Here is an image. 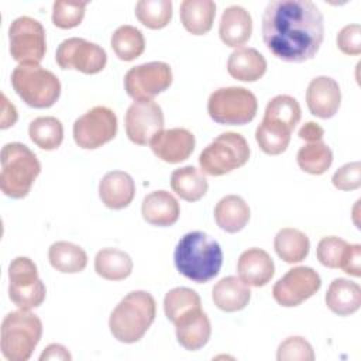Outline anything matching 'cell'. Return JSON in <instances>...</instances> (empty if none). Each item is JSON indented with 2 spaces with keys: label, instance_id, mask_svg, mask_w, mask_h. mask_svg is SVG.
<instances>
[{
  "label": "cell",
  "instance_id": "1",
  "mask_svg": "<svg viewBox=\"0 0 361 361\" xmlns=\"http://www.w3.org/2000/svg\"><path fill=\"white\" fill-rule=\"evenodd\" d=\"M267 48L283 62H306L317 54L324 38V20L310 0H272L261 25Z\"/></svg>",
  "mask_w": 361,
  "mask_h": 361
},
{
  "label": "cell",
  "instance_id": "2",
  "mask_svg": "<svg viewBox=\"0 0 361 361\" xmlns=\"http://www.w3.org/2000/svg\"><path fill=\"white\" fill-rule=\"evenodd\" d=\"M176 269L196 283H206L220 272L223 251L220 244L203 231H190L180 237L175 247Z\"/></svg>",
  "mask_w": 361,
  "mask_h": 361
},
{
  "label": "cell",
  "instance_id": "3",
  "mask_svg": "<svg viewBox=\"0 0 361 361\" xmlns=\"http://www.w3.org/2000/svg\"><path fill=\"white\" fill-rule=\"evenodd\" d=\"M157 303L145 290L127 293L113 309L109 317V329L116 340L126 344L140 341L155 320Z\"/></svg>",
  "mask_w": 361,
  "mask_h": 361
},
{
  "label": "cell",
  "instance_id": "4",
  "mask_svg": "<svg viewBox=\"0 0 361 361\" xmlns=\"http://www.w3.org/2000/svg\"><path fill=\"white\" fill-rule=\"evenodd\" d=\"M0 162L1 192L11 199L25 197L41 172L37 155L25 144L8 142L1 148Z\"/></svg>",
  "mask_w": 361,
  "mask_h": 361
},
{
  "label": "cell",
  "instance_id": "5",
  "mask_svg": "<svg viewBox=\"0 0 361 361\" xmlns=\"http://www.w3.org/2000/svg\"><path fill=\"white\" fill-rule=\"evenodd\" d=\"M42 336L41 319L30 310H16L4 316L0 329L1 354L8 361H27Z\"/></svg>",
  "mask_w": 361,
  "mask_h": 361
},
{
  "label": "cell",
  "instance_id": "6",
  "mask_svg": "<svg viewBox=\"0 0 361 361\" xmlns=\"http://www.w3.org/2000/svg\"><path fill=\"white\" fill-rule=\"evenodd\" d=\"M11 85L20 99L34 109H48L61 96L58 76L39 63H18L11 73Z\"/></svg>",
  "mask_w": 361,
  "mask_h": 361
},
{
  "label": "cell",
  "instance_id": "7",
  "mask_svg": "<svg viewBox=\"0 0 361 361\" xmlns=\"http://www.w3.org/2000/svg\"><path fill=\"white\" fill-rule=\"evenodd\" d=\"M250 159L247 140L233 131L217 135L199 155V165L203 173L221 176L245 165Z\"/></svg>",
  "mask_w": 361,
  "mask_h": 361
},
{
  "label": "cell",
  "instance_id": "8",
  "mask_svg": "<svg viewBox=\"0 0 361 361\" xmlns=\"http://www.w3.org/2000/svg\"><path fill=\"white\" fill-rule=\"evenodd\" d=\"M257 110L255 94L240 86L220 87L207 100L210 118L223 126H244L254 120Z\"/></svg>",
  "mask_w": 361,
  "mask_h": 361
},
{
  "label": "cell",
  "instance_id": "9",
  "mask_svg": "<svg viewBox=\"0 0 361 361\" xmlns=\"http://www.w3.org/2000/svg\"><path fill=\"white\" fill-rule=\"evenodd\" d=\"M10 54L18 63H39L47 52L42 24L28 16L17 17L8 27Z\"/></svg>",
  "mask_w": 361,
  "mask_h": 361
},
{
  "label": "cell",
  "instance_id": "10",
  "mask_svg": "<svg viewBox=\"0 0 361 361\" xmlns=\"http://www.w3.org/2000/svg\"><path fill=\"white\" fill-rule=\"evenodd\" d=\"M172 69L166 62L154 61L133 66L124 76V89L135 102H149L172 85Z\"/></svg>",
  "mask_w": 361,
  "mask_h": 361
},
{
  "label": "cell",
  "instance_id": "11",
  "mask_svg": "<svg viewBox=\"0 0 361 361\" xmlns=\"http://www.w3.org/2000/svg\"><path fill=\"white\" fill-rule=\"evenodd\" d=\"M117 134V116L106 106H94L73 123V140L83 149H96Z\"/></svg>",
  "mask_w": 361,
  "mask_h": 361
},
{
  "label": "cell",
  "instance_id": "12",
  "mask_svg": "<svg viewBox=\"0 0 361 361\" xmlns=\"http://www.w3.org/2000/svg\"><path fill=\"white\" fill-rule=\"evenodd\" d=\"M55 61L62 69H76L86 75H94L104 69L107 54L94 42L72 37L58 45Z\"/></svg>",
  "mask_w": 361,
  "mask_h": 361
},
{
  "label": "cell",
  "instance_id": "13",
  "mask_svg": "<svg viewBox=\"0 0 361 361\" xmlns=\"http://www.w3.org/2000/svg\"><path fill=\"white\" fill-rule=\"evenodd\" d=\"M320 286V275L313 268L295 267L275 282L272 296L278 305L295 307L316 295Z\"/></svg>",
  "mask_w": 361,
  "mask_h": 361
},
{
  "label": "cell",
  "instance_id": "14",
  "mask_svg": "<svg viewBox=\"0 0 361 361\" xmlns=\"http://www.w3.org/2000/svg\"><path fill=\"white\" fill-rule=\"evenodd\" d=\"M126 134L137 145H147L164 130V113L158 103L134 102L126 111Z\"/></svg>",
  "mask_w": 361,
  "mask_h": 361
},
{
  "label": "cell",
  "instance_id": "15",
  "mask_svg": "<svg viewBox=\"0 0 361 361\" xmlns=\"http://www.w3.org/2000/svg\"><path fill=\"white\" fill-rule=\"evenodd\" d=\"M195 135L182 127L159 131L149 142L155 157L168 164H179L190 157L195 149Z\"/></svg>",
  "mask_w": 361,
  "mask_h": 361
},
{
  "label": "cell",
  "instance_id": "16",
  "mask_svg": "<svg viewBox=\"0 0 361 361\" xmlns=\"http://www.w3.org/2000/svg\"><path fill=\"white\" fill-rule=\"evenodd\" d=\"M341 103L338 83L329 76H316L306 89V104L309 111L319 118L333 117Z\"/></svg>",
  "mask_w": 361,
  "mask_h": 361
},
{
  "label": "cell",
  "instance_id": "17",
  "mask_svg": "<svg viewBox=\"0 0 361 361\" xmlns=\"http://www.w3.org/2000/svg\"><path fill=\"white\" fill-rule=\"evenodd\" d=\"M237 272L244 283L259 288L272 279L275 265L267 251L254 247L241 252L237 262Z\"/></svg>",
  "mask_w": 361,
  "mask_h": 361
},
{
  "label": "cell",
  "instance_id": "18",
  "mask_svg": "<svg viewBox=\"0 0 361 361\" xmlns=\"http://www.w3.org/2000/svg\"><path fill=\"white\" fill-rule=\"evenodd\" d=\"M99 196L106 207L124 209L135 196L134 179L124 171H110L99 182Z\"/></svg>",
  "mask_w": 361,
  "mask_h": 361
},
{
  "label": "cell",
  "instance_id": "19",
  "mask_svg": "<svg viewBox=\"0 0 361 361\" xmlns=\"http://www.w3.org/2000/svg\"><path fill=\"white\" fill-rule=\"evenodd\" d=\"M175 324L178 343L188 351H197L204 347L212 334V326L202 307L182 316Z\"/></svg>",
  "mask_w": 361,
  "mask_h": 361
},
{
  "label": "cell",
  "instance_id": "20",
  "mask_svg": "<svg viewBox=\"0 0 361 361\" xmlns=\"http://www.w3.org/2000/svg\"><path fill=\"white\" fill-rule=\"evenodd\" d=\"M142 219L158 227H168L178 221L180 206L176 197L166 190H155L148 193L141 204Z\"/></svg>",
  "mask_w": 361,
  "mask_h": 361
},
{
  "label": "cell",
  "instance_id": "21",
  "mask_svg": "<svg viewBox=\"0 0 361 361\" xmlns=\"http://www.w3.org/2000/svg\"><path fill=\"white\" fill-rule=\"evenodd\" d=\"M251 32L252 18L244 7L230 6L223 11L219 25V35L227 47L240 48L250 39Z\"/></svg>",
  "mask_w": 361,
  "mask_h": 361
},
{
  "label": "cell",
  "instance_id": "22",
  "mask_svg": "<svg viewBox=\"0 0 361 361\" xmlns=\"http://www.w3.org/2000/svg\"><path fill=\"white\" fill-rule=\"evenodd\" d=\"M227 71L237 80L255 82L267 72V61L255 48L240 47L230 54Z\"/></svg>",
  "mask_w": 361,
  "mask_h": 361
},
{
  "label": "cell",
  "instance_id": "23",
  "mask_svg": "<svg viewBox=\"0 0 361 361\" xmlns=\"http://www.w3.org/2000/svg\"><path fill=\"white\" fill-rule=\"evenodd\" d=\"M327 307L338 316H350L361 306V288L357 282L345 278H336L324 296Z\"/></svg>",
  "mask_w": 361,
  "mask_h": 361
},
{
  "label": "cell",
  "instance_id": "24",
  "mask_svg": "<svg viewBox=\"0 0 361 361\" xmlns=\"http://www.w3.org/2000/svg\"><path fill=\"white\" fill-rule=\"evenodd\" d=\"M212 299L214 305L223 312H238L248 305L251 299V290L250 286L240 278L226 276L213 286Z\"/></svg>",
  "mask_w": 361,
  "mask_h": 361
},
{
  "label": "cell",
  "instance_id": "25",
  "mask_svg": "<svg viewBox=\"0 0 361 361\" xmlns=\"http://www.w3.org/2000/svg\"><path fill=\"white\" fill-rule=\"evenodd\" d=\"M251 212L247 202L237 195H227L221 197L214 207V220L217 226L230 234L241 231L248 220Z\"/></svg>",
  "mask_w": 361,
  "mask_h": 361
},
{
  "label": "cell",
  "instance_id": "26",
  "mask_svg": "<svg viewBox=\"0 0 361 361\" xmlns=\"http://www.w3.org/2000/svg\"><path fill=\"white\" fill-rule=\"evenodd\" d=\"M180 23L193 35L207 34L216 17V3L212 0H183L179 8Z\"/></svg>",
  "mask_w": 361,
  "mask_h": 361
},
{
  "label": "cell",
  "instance_id": "27",
  "mask_svg": "<svg viewBox=\"0 0 361 361\" xmlns=\"http://www.w3.org/2000/svg\"><path fill=\"white\" fill-rule=\"evenodd\" d=\"M171 188L180 199L186 202H197L206 195L209 183L202 171L188 165L172 172Z\"/></svg>",
  "mask_w": 361,
  "mask_h": 361
},
{
  "label": "cell",
  "instance_id": "28",
  "mask_svg": "<svg viewBox=\"0 0 361 361\" xmlns=\"http://www.w3.org/2000/svg\"><path fill=\"white\" fill-rule=\"evenodd\" d=\"M131 257L117 248H102L94 257V271L107 281H121L133 272Z\"/></svg>",
  "mask_w": 361,
  "mask_h": 361
},
{
  "label": "cell",
  "instance_id": "29",
  "mask_svg": "<svg viewBox=\"0 0 361 361\" xmlns=\"http://www.w3.org/2000/svg\"><path fill=\"white\" fill-rule=\"evenodd\" d=\"M292 131L293 128L289 126L278 120L264 117L255 130V140L262 152L268 155H279L286 151Z\"/></svg>",
  "mask_w": 361,
  "mask_h": 361
},
{
  "label": "cell",
  "instance_id": "30",
  "mask_svg": "<svg viewBox=\"0 0 361 361\" xmlns=\"http://www.w3.org/2000/svg\"><path fill=\"white\" fill-rule=\"evenodd\" d=\"M274 248L282 261L288 264H296L307 257L310 241L307 235L300 230L285 227L276 233L274 238Z\"/></svg>",
  "mask_w": 361,
  "mask_h": 361
},
{
  "label": "cell",
  "instance_id": "31",
  "mask_svg": "<svg viewBox=\"0 0 361 361\" xmlns=\"http://www.w3.org/2000/svg\"><path fill=\"white\" fill-rule=\"evenodd\" d=\"M48 259L52 268L62 274H78L87 265L86 251L69 241L54 243L48 250Z\"/></svg>",
  "mask_w": 361,
  "mask_h": 361
},
{
  "label": "cell",
  "instance_id": "32",
  "mask_svg": "<svg viewBox=\"0 0 361 361\" xmlns=\"http://www.w3.org/2000/svg\"><path fill=\"white\" fill-rule=\"evenodd\" d=\"M110 47L118 59L130 62L142 55L145 49V38L138 28L126 24L120 25L111 34Z\"/></svg>",
  "mask_w": 361,
  "mask_h": 361
},
{
  "label": "cell",
  "instance_id": "33",
  "mask_svg": "<svg viewBox=\"0 0 361 361\" xmlns=\"http://www.w3.org/2000/svg\"><path fill=\"white\" fill-rule=\"evenodd\" d=\"M28 135L41 149L52 151L63 141V126L61 120L52 116L37 117L28 126Z\"/></svg>",
  "mask_w": 361,
  "mask_h": 361
},
{
  "label": "cell",
  "instance_id": "34",
  "mask_svg": "<svg viewBox=\"0 0 361 361\" xmlns=\"http://www.w3.org/2000/svg\"><path fill=\"white\" fill-rule=\"evenodd\" d=\"M296 162L303 172L310 175H322L331 166L333 152L323 141L307 142L298 151Z\"/></svg>",
  "mask_w": 361,
  "mask_h": 361
},
{
  "label": "cell",
  "instance_id": "35",
  "mask_svg": "<svg viewBox=\"0 0 361 361\" xmlns=\"http://www.w3.org/2000/svg\"><path fill=\"white\" fill-rule=\"evenodd\" d=\"M199 307H202L200 296L186 286L173 288L164 298V312L172 323H176L182 316Z\"/></svg>",
  "mask_w": 361,
  "mask_h": 361
},
{
  "label": "cell",
  "instance_id": "36",
  "mask_svg": "<svg viewBox=\"0 0 361 361\" xmlns=\"http://www.w3.org/2000/svg\"><path fill=\"white\" fill-rule=\"evenodd\" d=\"M135 17L149 30H161L172 20L171 0H140L135 4Z\"/></svg>",
  "mask_w": 361,
  "mask_h": 361
},
{
  "label": "cell",
  "instance_id": "37",
  "mask_svg": "<svg viewBox=\"0 0 361 361\" xmlns=\"http://www.w3.org/2000/svg\"><path fill=\"white\" fill-rule=\"evenodd\" d=\"M300 116L302 110L299 102L289 94H278L272 97L268 102L264 113V117L278 120L289 126L290 128L296 127V124L300 120Z\"/></svg>",
  "mask_w": 361,
  "mask_h": 361
},
{
  "label": "cell",
  "instance_id": "38",
  "mask_svg": "<svg viewBox=\"0 0 361 361\" xmlns=\"http://www.w3.org/2000/svg\"><path fill=\"white\" fill-rule=\"evenodd\" d=\"M87 1H66L56 0L52 4V23L55 27L62 30H69L78 27L86 10Z\"/></svg>",
  "mask_w": 361,
  "mask_h": 361
},
{
  "label": "cell",
  "instance_id": "39",
  "mask_svg": "<svg viewBox=\"0 0 361 361\" xmlns=\"http://www.w3.org/2000/svg\"><path fill=\"white\" fill-rule=\"evenodd\" d=\"M47 296L45 285L41 279L31 285L24 286H8V298L18 307L24 310H31L42 305Z\"/></svg>",
  "mask_w": 361,
  "mask_h": 361
},
{
  "label": "cell",
  "instance_id": "40",
  "mask_svg": "<svg viewBox=\"0 0 361 361\" xmlns=\"http://www.w3.org/2000/svg\"><path fill=\"white\" fill-rule=\"evenodd\" d=\"M276 360L278 361H313L314 351L312 344L306 338L300 336H290L278 345Z\"/></svg>",
  "mask_w": 361,
  "mask_h": 361
},
{
  "label": "cell",
  "instance_id": "41",
  "mask_svg": "<svg viewBox=\"0 0 361 361\" xmlns=\"http://www.w3.org/2000/svg\"><path fill=\"white\" fill-rule=\"evenodd\" d=\"M347 245H348V243L345 240L338 238L336 235L323 237L319 241L317 250H316L319 262L327 268H333V269L340 268V264L344 257Z\"/></svg>",
  "mask_w": 361,
  "mask_h": 361
},
{
  "label": "cell",
  "instance_id": "42",
  "mask_svg": "<svg viewBox=\"0 0 361 361\" xmlns=\"http://www.w3.org/2000/svg\"><path fill=\"white\" fill-rule=\"evenodd\" d=\"M39 279L37 265L28 257H17L8 265V286H24Z\"/></svg>",
  "mask_w": 361,
  "mask_h": 361
},
{
  "label": "cell",
  "instance_id": "43",
  "mask_svg": "<svg viewBox=\"0 0 361 361\" xmlns=\"http://www.w3.org/2000/svg\"><path fill=\"white\" fill-rule=\"evenodd\" d=\"M331 182L336 189L338 190H355L361 186V164L358 161L348 162L340 166L333 178Z\"/></svg>",
  "mask_w": 361,
  "mask_h": 361
},
{
  "label": "cell",
  "instance_id": "44",
  "mask_svg": "<svg viewBox=\"0 0 361 361\" xmlns=\"http://www.w3.org/2000/svg\"><path fill=\"white\" fill-rule=\"evenodd\" d=\"M337 48L345 55L361 54V25L348 24L337 34Z\"/></svg>",
  "mask_w": 361,
  "mask_h": 361
},
{
  "label": "cell",
  "instance_id": "45",
  "mask_svg": "<svg viewBox=\"0 0 361 361\" xmlns=\"http://www.w3.org/2000/svg\"><path fill=\"white\" fill-rule=\"evenodd\" d=\"M340 268L351 275V276H361V245L360 244H348L341 259Z\"/></svg>",
  "mask_w": 361,
  "mask_h": 361
},
{
  "label": "cell",
  "instance_id": "46",
  "mask_svg": "<svg viewBox=\"0 0 361 361\" xmlns=\"http://www.w3.org/2000/svg\"><path fill=\"white\" fill-rule=\"evenodd\" d=\"M17 118H18V114H17L16 106L8 102V99L6 97L4 93H1V124H0V127L3 130L8 128L16 124Z\"/></svg>",
  "mask_w": 361,
  "mask_h": 361
},
{
  "label": "cell",
  "instance_id": "47",
  "mask_svg": "<svg viewBox=\"0 0 361 361\" xmlns=\"http://www.w3.org/2000/svg\"><path fill=\"white\" fill-rule=\"evenodd\" d=\"M39 360H41V361H45V360L71 361V360H72V355H71V353L68 351V348L63 347L62 344L52 343V344H49L48 347H45V350H44L42 354L39 355Z\"/></svg>",
  "mask_w": 361,
  "mask_h": 361
},
{
  "label": "cell",
  "instance_id": "48",
  "mask_svg": "<svg viewBox=\"0 0 361 361\" xmlns=\"http://www.w3.org/2000/svg\"><path fill=\"white\" fill-rule=\"evenodd\" d=\"M323 135H324V130L314 121L305 123L299 130V138L305 140L306 142L322 141Z\"/></svg>",
  "mask_w": 361,
  "mask_h": 361
}]
</instances>
